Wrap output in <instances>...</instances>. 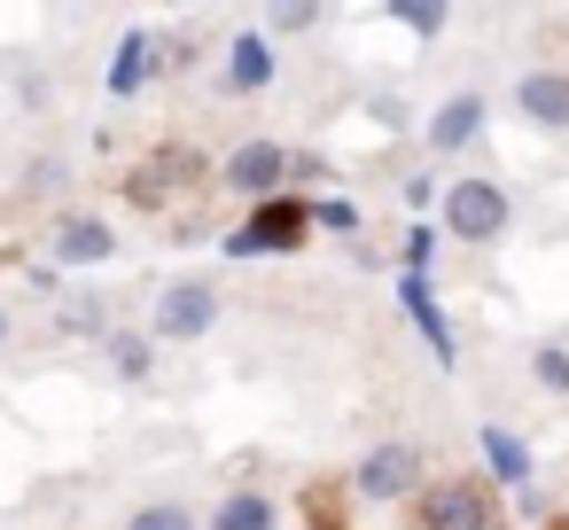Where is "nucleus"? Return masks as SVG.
<instances>
[{
    "label": "nucleus",
    "instance_id": "nucleus-1",
    "mask_svg": "<svg viewBox=\"0 0 569 530\" xmlns=\"http://www.w3.org/2000/svg\"><path fill=\"white\" fill-rule=\"evenodd\" d=\"M445 227H452L460 242H491V234L507 227V196H499L491 180H460V188L445 196Z\"/></svg>",
    "mask_w": 569,
    "mask_h": 530
},
{
    "label": "nucleus",
    "instance_id": "nucleus-2",
    "mask_svg": "<svg viewBox=\"0 0 569 530\" xmlns=\"http://www.w3.org/2000/svg\"><path fill=\"white\" fill-rule=\"evenodd\" d=\"M305 219H312L305 203H289V196H273V203H266V211H258V219H250V227H242V234L227 242V250H234V258H258V250H297V234H305Z\"/></svg>",
    "mask_w": 569,
    "mask_h": 530
},
{
    "label": "nucleus",
    "instance_id": "nucleus-3",
    "mask_svg": "<svg viewBox=\"0 0 569 530\" xmlns=\"http://www.w3.org/2000/svg\"><path fill=\"white\" fill-rule=\"evenodd\" d=\"M421 530H491V499L476 483H437L421 491Z\"/></svg>",
    "mask_w": 569,
    "mask_h": 530
},
{
    "label": "nucleus",
    "instance_id": "nucleus-4",
    "mask_svg": "<svg viewBox=\"0 0 569 530\" xmlns=\"http://www.w3.org/2000/svg\"><path fill=\"white\" fill-rule=\"evenodd\" d=\"M211 320H219V297H211L203 281H180V289H164V304H157V336H172V343H196Z\"/></svg>",
    "mask_w": 569,
    "mask_h": 530
},
{
    "label": "nucleus",
    "instance_id": "nucleus-5",
    "mask_svg": "<svg viewBox=\"0 0 569 530\" xmlns=\"http://www.w3.org/2000/svg\"><path fill=\"white\" fill-rule=\"evenodd\" d=\"M281 180H289V149H273V141H250L227 157V188H242V196H273Z\"/></svg>",
    "mask_w": 569,
    "mask_h": 530
},
{
    "label": "nucleus",
    "instance_id": "nucleus-6",
    "mask_svg": "<svg viewBox=\"0 0 569 530\" xmlns=\"http://www.w3.org/2000/svg\"><path fill=\"white\" fill-rule=\"evenodd\" d=\"M515 110L538 118V126H569V79H561V71H530V79H515Z\"/></svg>",
    "mask_w": 569,
    "mask_h": 530
},
{
    "label": "nucleus",
    "instance_id": "nucleus-7",
    "mask_svg": "<svg viewBox=\"0 0 569 530\" xmlns=\"http://www.w3.org/2000/svg\"><path fill=\"white\" fill-rule=\"evenodd\" d=\"M110 250H118V234L102 219H63L56 227V266H102Z\"/></svg>",
    "mask_w": 569,
    "mask_h": 530
},
{
    "label": "nucleus",
    "instance_id": "nucleus-8",
    "mask_svg": "<svg viewBox=\"0 0 569 530\" xmlns=\"http://www.w3.org/2000/svg\"><path fill=\"white\" fill-rule=\"evenodd\" d=\"M406 483H413V452H406V444H375V452L359 460V491H367V499H398Z\"/></svg>",
    "mask_w": 569,
    "mask_h": 530
},
{
    "label": "nucleus",
    "instance_id": "nucleus-9",
    "mask_svg": "<svg viewBox=\"0 0 569 530\" xmlns=\"http://www.w3.org/2000/svg\"><path fill=\"white\" fill-rule=\"evenodd\" d=\"M266 79H273V48H266L258 32H250V40H234V63H227V87H234V94H258Z\"/></svg>",
    "mask_w": 569,
    "mask_h": 530
},
{
    "label": "nucleus",
    "instance_id": "nucleus-10",
    "mask_svg": "<svg viewBox=\"0 0 569 530\" xmlns=\"http://www.w3.org/2000/svg\"><path fill=\"white\" fill-rule=\"evenodd\" d=\"M476 126H483V102H476V94H452V102L437 110L429 141H437V149H460V141H476Z\"/></svg>",
    "mask_w": 569,
    "mask_h": 530
},
{
    "label": "nucleus",
    "instance_id": "nucleus-11",
    "mask_svg": "<svg viewBox=\"0 0 569 530\" xmlns=\"http://www.w3.org/2000/svg\"><path fill=\"white\" fill-rule=\"evenodd\" d=\"M398 297H406V312L421 320V336L437 343V359H452V336H445V320H437V304H429V289H421V273H406V289H398Z\"/></svg>",
    "mask_w": 569,
    "mask_h": 530
},
{
    "label": "nucleus",
    "instance_id": "nucleus-12",
    "mask_svg": "<svg viewBox=\"0 0 569 530\" xmlns=\"http://www.w3.org/2000/svg\"><path fill=\"white\" fill-rule=\"evenodd\" d=\"M483 452H491V468H499V483H522L530 476V452L507 437V429H483Z\"/></svg>",
    "mask_w": 569,
    "mask_h": 530
},
{
    "label": "nucleus",
    "instance_id": "nucleus-13",
    "mask_svg": "<svg viewBox=\"0 0 569 530\" xmlns=\"http://www.w3.org/2000/svg\"><path fill=\"white\" fill-rule=\"evenodd\" d=\"M141 71H149V40L133 32V40L118 48V63H110V94H133V87H141Z\"/></svg>",
    "mask_w": 569,
    "mask_h": 530
},
{
    "label": "nucleus",
    "instance_id": "nucleus-14",
    "mask_svg": "<svg viewBox=\"0 0 569 530\" xmlns=\"http://www.w3.org/2000/svg\"><path fill=\"white\" fill-rule=\"evenodd\" d=\"M219 530H273V507H266L258 491H242V499L219 507Z\"/></svg>",
    "mask_w": 569,
    "mask_h": 530
},
{
    "label": "nucleus",
    "instance_id": "nucleus-15",
    "mask_svg": "<svg viewBox=\"0 0 569 530\" xmlns=\"http://www.w3.org/2000/svg\"><path fill=\"white\" fill-rule=\"evenodd\" d=\"M110 367L118 374H149V336H110Z\"/></svg>",
    "mask_w": 569,
    "mask_h": 530
},
{
    "label": "nucleus",
    "instance_id": "nucleus-16",
    "mask_svg": "<svg viewBox=\"0 0 569 530\" xmlns=\"http://www.w3.org/2000/svg\"><path fill=\"white\" fill-rule=\"evenodd\" d=\"M126 530H196V514H188V507H172V499H164V507H141V514H133V522H126Z\"/></svg>",
    "mask_w": 569,
    "mask_h": 530
},
{
    "label": "nucleus",
    "instance_id": "nucleus-17",
    "mask_svg": "<svg viewBox=\"0 0 569 530\" xmlns=\"http://www.w3.org/2000/svg\"><path fill=\"white\" fill-rule=\"evenodd\" d=\"M398 24H406V32H445V9H437V0H406Z\"/></svg>",
    "mask_w": 569,
    "mask_h": 530
},
{
    "label": "nucleus",
    "instance_id": "nucleus-18",
    "mask_svg": "<svg viewBox=\"0 0 569 530\" xmlns=\"http://www.w3.org/2000/svg\"><path fill=\"white\" fill-rule=\"evenodd\" d=\"M538 382L546 390H569V351H538Z\"/></svg>",
    "mask_w": 569,
    "mask_h": 530
},
{
    "label": "nucleus",
    "instance_id": "nucleus-19",
    "mask_svg": "<svg viewBox=\"0 0 569 530\" xmlns=\"http://www.w3.org/2000/svg\"><path fill=\"white\" fill-rule=\"evenodd\" d=\"M0 343H9V312H0Z\"/></svg>",
    "mask_w": 569,
    "mask_h": 530
}]
</instances>
